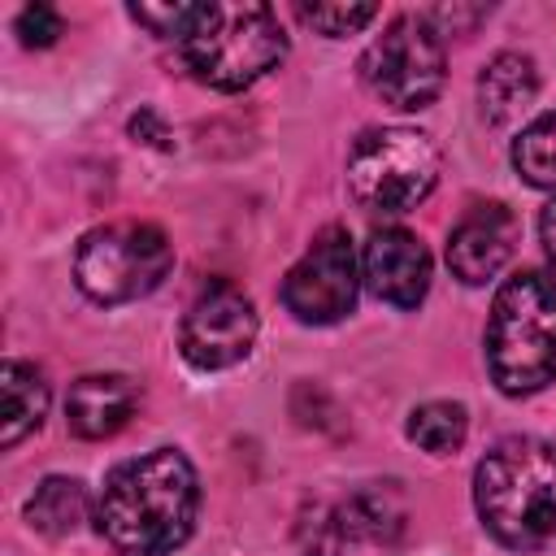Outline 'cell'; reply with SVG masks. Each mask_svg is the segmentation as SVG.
I'll return each mask as SVG.
<instances>
[{"label":"cell","instance_id":"cell-9","mask_svg":"<svg viewBox=\"0 0 556 556\" xmlns=\"http://www.w3.org/2000/svg\"><path fill=\"white\" fill-rule=\"evenodd\" d=\"M404 491L395 482H369L339 504H313V513L300 521V539L308 556H339L356 543H395L404 534Z\"/></svg>","mask_w":556,"mask_h":556},{"label":"cell","instance_id":"cell-3","mask_svg":"<svg viewBox=\"0 0 556 556\" xmlns=\"http://www.w3.org/2000/svg\"><path fill=\"white\" fill-rule=\"evenodd\" d=\"M486 369L504 395H530L556 378V282L547 274L521 269L495 291Z\"/></svg>","mask_w":556,"mask_h":556},{"label":"cell","instance_id":"cell-14","mask_svg":"<svg viewBox=\"0 0 556 556\" xmlns=\"http://www.w3.org/2000/svg\"><path fill=\"white\" fill-rule=\"evenodd\" d=\"M539 96V70L521 52H500L478 74V104L491 126H513Z\"/></svg>","mask_w":556,"mask_h":556},{"label":"cell","instance_id":"cell-17","mask_svg":"<svg viewBox=\"0 0 556 556\" xmlns=\"http://www.w3.org/2000/svg\"><path fill=\"white\" fill-rule=\"evenodd\" d=\"M469 434V417L452 400H430L408 413V439L430 456H452Z\"/></svg>","mask_w":556,"mask_h":556},{"label":"cell","instance_id":"cell-7","mask_svg":"<svg viewBox=\"0 0 556 556\" xmlns=\"http://www.w3.org/2000/svg\"><path fill=\"white\" fill-rule=\"evenodd\" d=\"M365 87L391 109H426L443 91V39L421 13L395 17L361 56Z\"/></svg>","mask_w":556,"mask_h":556},{"label":"cell","instance_id":"cell-23","mask_svg":"<svg viewBox=\"0 0 556 556\" xmlns=\"http://www.w3.org/2000/svg\"><path fill=\"white\" fill-rule=\"evenodd\" d=\"M539 239H543V252H547V261H552V269H556V195L543 204V213H539Z\"/></svg>","mask_w":556,"mask_h":556},{"label":"cell","instance_id":"cell-13","mask_svg":"<svg viewBox=\"0 0 556 556\" xmlns=\"http://www.w3.org/2000/svg\"><path fill=\"white\" fill-rule=\"evenodd\" d=\"M139 408V382L126 374H87L65 395V426L78 439H113Z\"/></svg>","mask_w":556,"mask_h":556},{"label":"cell","instance_id":"cell-19","mask_svg":"<svg viewBox=\"0 0 556 556\" xmlns=\"http://www.w3.org/2000/svg\"><path fill=\"white\" fill-rule=\"evenodd\" d=\"M304 26H313L317 35L326 39H343V35H356L361 26H369L378 17L374 4H300L295 9Z\"/></svg>","mask_w":556,"mask_h":556},{"label":"cell","instance_id":"cell-11","mask_svg":"<svg viewBox=\"0 0 556 556\" xmlns=\"http://www.w3.org/2000/svg\"><path fill=\"white\" fill-rule=\"evenodd\" d=\"M361 278L378 300L395 308H417L430 291V252L417 235L400 226L374 230L361 252Z\"/></svg>","mask_w":556,"mask_h":556},{"label":"cell","instance_id":"cell-20","mask_svg":"<svg viewBox=\"0 0 556 556\" xmlns=\"http://www.w3.org/2000/svg\"><path fill=\"white\" fill-rule=\"evenodd\" d=\"M130 17L161 39H187L204 17V4H130Z\"/></svg>","mask_w":556,"mask_h":556},{"label":"cell","instance_id":"cell-15","mask_svg":"<svg viewBox=\"0 0 556 556\" xmlns=\"http://www.w3.org/2000/svg\"><path fill=\"white\" fill-rule=\"evenodd\" d=\"M48 413V382L26 361H4L0 369V443L17 447L30 430L43 426Z\"/></svg>","mask_w":556,"mask_h":556},{"label":"cell","instance_id":"cell-8","mask_svg":"<svg viewBox=\"0 0 556 556\" xmlns=\"http://www.w3.org/2000/svg\"><path fill=\"white\" fill-rule=\"evenodd\" d=\"M356 287H361L356 248L343 226H326L282 278V304L304 326H330L352 313Z\"/></svg>","mask_w":556,"mask_h":556},{"label":"cell","instance_id":"cell-2","mask_svg":"<svg viewBox=\"0 0 556 556\" xmlns=\"http://www.w3.org/2000/svg\"><path fill=\"white\" fill-rule=\"evenodd\" d=\"M473 508L495 543L543 547L556 534V447L534 434L500 439L473 469Z\"/></svg>","mask_w":556,"mask_h":556},{"label":"cell","instance_id":"cell-5","mask_svg":"<svg viewBox=\"0 0 556 556\" xmlns=\"http://www.w3.org/2000/svg\"><path fill=\"white\" fill-rule=\"evenodd\" d=\"M439 182V148L408 126H374L348 152V191L365 213H408Z\"/></svg>","mask_w":556,"mask_h":556},{"label":"cell","instance_id":"cell-22","mask_svg":"<svg viewBox=\"0 0 556 556\" xmlns=\"http://www.w3.org/2000/svg\"><path fill=\"white\" fill-rule=\"evenodd\" d=\"M130 135L143 139V143H152V148H169V130H165V122L152 109H143V113L130 117Z\"/></svg>","mask_w":556,"mask_h":556},{"label":"cell","instance_id":"cell-1","mask_svg":"<svg viewBox=\"0 0 556 556\" xmlns=\"http://www.w3.org/2000/svg\"><path fill=\"white\" fill-rule=\"evenodd\" d=\"M200 508V482L178 447L143 452L104 478L96 526L122 556H165L187 543Z\"/></svg>","mask_w":556,"mask_h":556},{"label":"cell","instance_id":"cell-12","mask_svg":"<svg viewBox=\"0 0 556 556\" xmlns=\"http://www.w3.org/2000/svg\"><path fill=\"white\" fill-rule=\"evenodd\" d=\"M517 235H521V226H517L513 208H504V204H478V208H469L456 222L452 239H447V265H452V274L465 287L491 282L508 265V256L517 248Z\"/></svg>","mask_w":556,"mask_h":556},{"label":"cell","instance_id":"cell-18","mask_svg":"<svg viewBox=\"0 0 556 556\" xmlns=\"http://www.w3.org/2000/svg\"><path fill=\"white\" fill-rule=\"evenodd\" d=\"M513 165L530 187L556 191V113H539L513 139Z\"/></svg>","mask_w":556,"mask_h":556},{"label":"cell","instance_id":"cell-6","mask_svg":"<svg viewBox=\"0 0 556 556\" xmlns=\"http://www.w3.org/2000/svg\"><path fill=\"white\" fill-rule=\"evenodd\" d=\"M174 269L169 239L148 222H109L83 235L74 252V282L96 304H130L156 291Z\"/></svg>","mask_w":556,"mask_h":556},{"label":"cell","instance_id":"cell-16","mask_svg":"<svg viewBox=\"0 0 556 556\" xmlns=\"http://www.w3.org/2000/svg\"><path fill=\"white\" fill-rule=\"evenodd\" d=\"M87 517V491L78 478H43L35 486V495L26 500V521L30 530L48 534V539H65L78 530V521Z\"/></svg>","mask_w":556,"mask_h":556},{"label":"cell","instance_id":"cell-10","mask_svg":"<svg viewBox=\"0 0 556 556\" xmlns=\"http://www.w3.org/2000/svg\"><path fill=\"white\" fill-rule=\"evenodd\" d=\"M256 343V308L235 282H208L182 313L178 348L187 365L213 374L239 365Z\"/></svg>","mask_w":556,"mask_h":556},{"label":"cell","instance_id":"cell-21","mask_svg":"<svg viewBox=\"0 0 556 556\" xmlns=\"http://www.w3.org/2000/svg\"><path fill=\"white\" fill-rule=\"evenodd\" d=\"M13 26H17V39H22L26 48H48V43H56V35H61V13H56L52 4H26Z\"/></svg>","mask_w":556,"mask_h":556},{"label":"cell","instance_id":"cell-4","mask_svg":"<svg viewBox=\"0 0 556 556\" xmlns=\"http://www.w3.org/2000/svg\"><path fill=\"white\" fill-rule=\"evenodd\" d=\"M187 74L217 91H243L287 56V35L269 4H204L195 30L178 43Z\"/></svg>","mask_w":556,"mask_h":556}]
</instances>
